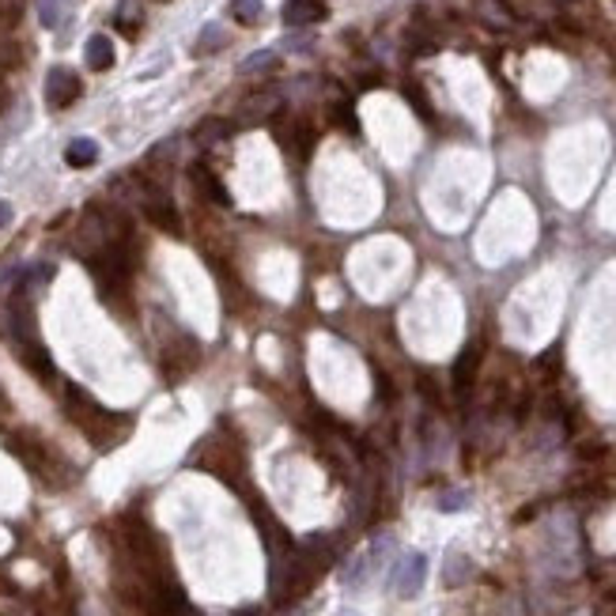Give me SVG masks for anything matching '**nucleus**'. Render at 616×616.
I'll return each instance as SVG.
<instances>
[{
  "label": "nucleus",
  "instance_id": "nucleus-10",
  "mask_svg": "<svg viewBox=\"0 0 616 616\" xmlns=\"http://www.w3.org/2000/svg\"><path fill=\"white\" fill-rule=\"evenodd\" d=\"M477 12H481V19L492 23V27H514V12L503 4V0H477Z\"/></svg>",
  "mask_w": 616,
  "mask_h": 616
},
{
  "label": "nucleus",
  "instance_id": "nucleus-11",
  "mask_svg": "<svg viewBox=\"0 0 616 616\" xmlns=\"http://www.w3.org/2000/svg\"><path fill=\"white\" fill-rule=\"evenodd\" d=\"M231 19H239L243 27H254V23H261V16H265V4L261 0H231Z\"/></svg>",
  "mask_w": 616,
  "mask_h": 616
},
{
  "label": "nucleus",
  "instance_id": "nucleus-1",
  "mask_svg": "<svg viewBox=\"0 0 616 616\" xmlns=\"http://www.w3.org/2000/svg\"><path fill=\"white\" fill-rule=\"evenodd\" d=\"M65 409H68V416H73V424L95 446H114V443L125 439V431H129V416H118V412L103 409V404L91 401L80 386H68L65 389Z\"/></svg>",
  "mask_w": 616,
  "mask_h": 616
},
{
  "label": "nucleus",
  "instance_id": "nucleus-6",
  "mask_svg": "<svg viewBox=\"0 0 616 616\" xmlns=\"http://www.w3.org/2000/svg\"><path fill=\"white\" fill-rule=\"evenodd\" d=\"M329 16L326 0H288L284 4V23L288 27H311Z\"/></svg>",
  "mask_w": 616,
  "mask_h": 616
},
{
  "label": "nucleus",
  "instance_id": "nucleus-17",
  "mask_svg": "<svg viewBox=\"0 0 616 616\" xmlns=\"http://www.w3.org/2000/svg\"><path fill=\"white\" fill-rule=\"evenodd\" d=\"M42 23L46 27L58 23V0H42Z\"/></svg>",
  "mask_w": 616,
  "mask_h": 616
},
{
  "label": "nucleus",
  "instance_id": "nucleus-15",
  "mask_svg": "<svg viewBox=\"0 0 616 616\" xmlns=\"http://www.w3.org/2000/svg\"><path fill=\"white\" fill-rule=\"evenodd\" d=\"M273 65H276V53L265 50V53H254V58L243 61V73H265V68H273Z\"/></svg>",
  "mask_w": 616,
  "mask_h": 616
},
{
  "label": "nucleus",
  "instance_id": "nucleus-7",
  "mask_svg": "<svg viewBox=\"0 0 616 616\" xmlns=\"http://www.w3.org/2000/svg\"><path fill=\"white\" fill-rule=\"evenodd\" d=\"M83 58H88V68H95V73L114 68V42H110V35H91Z\"/></svg>",
  "mask_w": 616,
  "mask_h": 616
},
{
  "label": "nucleus",
  "instance_id": "nucleus-16",
  "mask_svg": "<svg viewBox=\"0 0 616 616\" xmlns=\"http://www.w3.org/2000/svg\"><path fill=\"white\" fill-rule=\"evenodd\" d=\"M469 503V492H446L439 496V511H461Z\"/></svg>",
  "mask_w": 616,
  "mask_h": 616
},
{
  "label": "nucleus",
  "instance_id": "nucleus-5",
  "mask_svg": "<svg viewBox=\"0 0 616 616\" xmlns=\"http://www.w3.org/2000/svg\"><path fill=\"white\" fill-rule=\"evenodd\" d=\"M16 356H19L23 367L31 371L35 378H42V382H46V386H50V378L58 374V371H53V359H50V352L38 344V337H35V341H19V352H16Z\"/></svg>",
  "mask_w": 616,
  "mask_h": 616
},
{
  "label": "nucleus",
  "instance_id": "nucleus-18",
  "mask_svg": "<svg viewBox=\"0 0 616 616\" xmlns=\"http://www.w3.org/2000/svg\"><path fill=\"white\" fill-rule=\"evenodd\" d=\"M8 223H12V204L0 201V227H8Z\"/></svg>",
  "mask_w": 616,
  "mask_h": 616
},
{
  "label": "nucleus",
  "instance_id": "nucleus-8",
  "mask_svg": "<svg viewBox=\"0 0 616 616\" xmlns=\"http://www.w3.org/2000/svg\"><path fill=\"white\" fill-rule=\"evenodd\" d=\"M95 159H99V144H95L91 136H76V140H68V148H65V163H68V166L83 171V166H91Z\"/></svg>",
  "mask_w": 616,
  "mask_h": 616
},
{
  "label": "nucleus",
  "instance_id": "nucleus-19",
  "mask_svg": "<svg viewBox=\"0 0 616 616\" xmlns=\"http://www.w3.org/2000/svg\"><path fill=\"white\" fill-rule=\"evenodd\" d=\"M344 616H352V612H344Z\"/></svg>",
  "mask_w": 616,
  "mask_h": 616
},
{
  "label": "nucleus",
  "instance_id": "nucleus-14",
  "mask_svg": "<svg viewBox=\"0 0 616 616\" xmlns=\"http://www.w3.org/2000/svg\"><path fill=\"white\" fill-rule=\"evenodd\" d=\"M223 46V31L219 27H204L201 38H197V53H216Z\"/></svg>",
  "mask_w": 616,
  "mask_h": 616
},
{
  "label": "nucleus",
  "instance_id": "nucleus-9",
  "mask_svg": "<svg viewBox=\"0 0 616 616\" xmlns=\"http://www.w3.org/2000/svg\"><path fill=\"white\" fill-rule=\"evenodd\" d=\"M193 186H197V189H201V193H204V197L212 201V204H231L227 189L219 186V178H216L212 171H208V166H193Z\"/></svg>",
  "mask_w": 616,
  "mask_h": 616
},
{
  "label": "nucleus",
  "instance_id": "nucleus-13",
  "mask_svg": "<svg viewBox=\"0 0 616 616\" xmlns=\"http://www.w3.org/2000/svg\"><path fill=\"white\" fill-rule=\"evenodd\" d=\"M227 133H231V125L223 121V118H204L197 125V140H204V144H216V140H223Z\"/></svg>",
  "mask_w": 616,
  "mask_h": 616
},
{
  "label": "nucleus",
  "instance_id": "nucleus-2",
  "mask_svg": "<svg viewBox=\"0 0 616 616\" xmlns=\"http://www.w3.org/2000/svg\"><path fill=\"white\" fill-rule=\"evenodd\" d=\"M80 95H83V83H80V76L73 73V68H65V65L50 68V76H46V103L53 110H68Z\"/></svg>",
  "mask_w": 616,
  "mask_h": 616
},
{
  "label": "nucleus",
  "instance_id": "nucleus-12",
  "mask_svg": "<svg viewBox=\"0 0 616 616\" xmlns=\"http://www.w3.org/2000/svg\"><path fill=\"white\" fill-rule=\"evenodd\" d=\"M477 359H481L477 348H466V352H461L458 367H454V386H458V389H469L473 374H477Z\"/></svg>",
  "mask_w": 616,
  "mask_h": 616
},
{
  "label": "nucleus",
  "instance_id": "nucleus-3",
  "mask_svg": "<svg viewBox=\"0 0 616 616\" xmlns=\"http://www.w3.org/2000/svg\"><path fill=\"white\" fill-rule=\"evenodd\" d=\"M424 579H427V556L424 552H409L397 564L394 575H389V582H394V590L401 597H416L420 590H424Z\"/></svg>",
  "mask_w": 616,
  "mask_h": 616
},
{
  "label": "nucleus",
  "instance_id": "nucleus-4",
  "mask_svg": "<svg viewBox=\"0 0 616 616\" xmlns=\"http://www.w3.org/2000/svg\"><path fill=\"white\" fill-rule=\"evenodd\" d=\"M144 216H148L151 223H156L159 231H166V235H174V239H178V235H181V216H178V208H174L171 201H166L163 193H156V189H151L148 197H144Z\"/></svg>",
  "mask_w": 616,
  "mask_h": 616
}]
</instances>
